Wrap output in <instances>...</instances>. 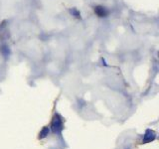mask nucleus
Masks as SVG:
<instances>
[{"label": "nucleus", "instance_id": "nucleus-6", "mask_svg": "<svg viewBox=\"0 0 159 149\" xmlns=\"http://www.w3.org/2000/svg\"><path fill=\"white\" fill-rule=\"evenodd\" d=\"M70 13L72 14V16L78 18V19H81V13H80V11L77 8H72V9H70Z\"/></svg>", "mask_w": 159, "mask_h": 149}, {"label": "nucleus", "instance_id": "nucleus-2", "mask_svg": "<svg viewBox=\"0 0 159 149\" xmlns=\"http://www.w3.org/2000/svg\"><path fill=\"white\" fill-rule=\"evenodd\" d=\"M156 138V133L153 131L152 129H146V131L144 133V136H143V140L142 143H149L153 140H155Z\"/></svg>", "mask_w": 159, "mask_h": 149}, {"label": "nucleus", "instance_id": "nucleus-1", "mask_svg": "<svg viewBox=\"0 0 159 149\" xmlns=\"http://www.w3.org/2000/svg\"><path fill=\"white\" fill-rule=\"evenodd\" d=\"M50 128H51L53 133H55V134H61L62 130L64 128V125H63V119H62L60 114L56 113L55 115H54Z\"/></svg>", "mask_w": 159, "mask_h": 149}, {"label": "nucleus", "instance_id": "nucleus-5", "mask_svg": "<svg viewBox=\"0 0 159 149\" xmlns=\"http://www.w3.org/2000/svg\"><path fill=\"white\" fill-rule=\"evenodd\" d=\"M49 133H50V127L49 126H44L42 128V130L40 131L39 133V139H44V138H46L48 135H49Z\"/></svg>", "mask_w": 159, "mask_h": 149}, {"label": "nucleus", "instance_id": "nucleus-3", "mask_svg": "<svg viewBox=\"0 0 159 149\" xmlns=\"http://www.w3.org/2000/svg\"><path fill=\"white\" fill-rule=\"evenodd\" d=\"M94 13H95V15L98 16L99 18H103V17H107L108 15V10L106 7L98 5V6L94 7Z\"/></svg>", "mask_w": 159, "mask_h": 149}, {"label": "nucleus", "instance_id": "nucleus-4", "mask_svg": "<svg viewBox=\"0 0 159 149\" xmlns=\"http://www.w3.org/2000/svg\"><path fill=\"white\" fill-rule=\"evenodd\" d=\"M0 53L3 56L4 58H8L11 54L10 48L8 47V45H2L0 46Z\"/></svg>", "mask_w": 159, "mask_h": 149}]
</instances>
